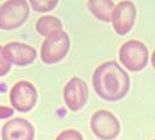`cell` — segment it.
I'll list each match as a JSON object with an SVG mask.
<instances>
[{
	"instance_id": "9a60e30c",
	"label": "cell",
	"mask_w": 155,
	"mask_h": 140,
	"mask_svg": "<svg viewBox=\"0 0 155 140\" xmlns=\"http://www.w3.org/2000/svg\"><path fill=\"white\" fill-rule=\"evenodd\" d=\"M56 140H84L83 139V135L78 132L77 130H72V128H69V130H65L61 132Z\"/></svg>"
},
{
	"instance_id": "5b68a950",
	"label": "cell",
	"mask_w": 155,
	"mask_h": 140,
	"mask_svg": "<svg viewBox=\"0 0 155 140\" xmlns=\"http://www.w3.org/2000/svg\"><path fill=\"white\" fill-rule=\"evenodd\" d=\"M90 127L93 134L101 140H112L120 132V123L112 112L99 110L94 112L90 120Z\"/></svg>"
},
{
	"instance_id": "6da1fadb",
	"label": "cell",
	"mask_w": 155,
	"mask_h": 140,
	"mask_svg": "<svg viewBox=\"0 0 155 140\" xmlns=\"http://www.w3.org/2000/svg\"><path fill=\"white\" fill-rule=\"evenodd\" d=\"M92 84L96 93L105 101H120L130 90V77L119 64L113 61L103 63L94 70Z\"/></svg>"
},
{
	"instance_id": "30bf717a",
	"label": "cell",
	"mask_w": 155,
	"mask_h": 140,
	"mask_svg": "<svg viewBox=\"0 0 155 140\" xmlns=\"http://www.w3.org/2000/svg\"><path fill=\"white\" fill-rule=\"evenodd\" d=\"M4 48L9 56L12 64L19 67L28 65L36 58V50L31 46L21 42H9L6 46H4Z\"/></svg>"
},
{
	"instance_id": "e0dca14e",
	"label": "cell",
	"mask_w": 155,
	"mask_h": 140,
	"mask_svg": "<svg viewBox=\"0 0 155 140\" xmlns=\"http://www.w3.org/2000/svg\"><path fill=\"white\" fill-rule=\"evenodd\" d=\"M152 65H153V68L155 70V50L153 52V54H152Z\"/></svg>"
},
{
	"instance_id": "4fadbf2b",
	"label": "cell",
	"mask_w": 155,
	"mask_h": 140,
	"mask_svg": "<svg viewBox=\"0 0 155 140\" xmlns=\"http://www.w3.org/2000/svg\"><path fill=\"white\" fill-rule=\"evenodd\" d=\"M31 6L33 9H35L36 12H48V11H51L54 9L58 1L56 0H51V1H45V0H31Z\"/></svg>"
},
{
	"instance_id": "5bb4252c",
	"label": "cell",
	"mask_w": 155,
	"mask_h": 140,
	"mask_svg": "<svg viewBox=\"0 0 155 140\" xmlns=\"http://www.w3.org/2000/svg\"><path fill=\"white\" fill-rule=\"evenodd\" d=\"M11 67H12V62L9 60V56L6 53L5 48L0 46V77L5 76L11 70Z\"/></svg>"
},
{
	"instance_id": "2e32d148",
	"label": "cell",
	"mask_w": 155,
	"mask_h": 140,
	"mask_svg": "<svg viewBox=\"0 0 155 140\" xmlns=\"http://www.w3.org/2000/svg\"><path fill=\"white\" fill-rule=\"evenodd\" d=\"M12 116H13V109L12 108L4 106V105L0 106V119H5V118Z\"/></svg>"
},
{
	"instance_id": "ba28073f",
	"label": "cell",
	"mask_w": 155,
	"mask_h": 140,
	"mask_svg": "<svg viewBox=\"0 0 155 140\" xmlns=\"http://www.w3.org/2000/svg\"><path fill=\"white\" fill-rule=\"evenodd\" d=\"M89 97V90L85 82L81 78L72 77L63 89V98L71 111H78L85 105Z\"/></svg>"
},
{
	"instance_id": "7c38bea8",
	"label": "cell",
	"mask_w": 155,
	"mask_h": 140,
	"mask_svg": "<svg viewBox=\"0 0 155 140\" xmlns=\"http://www.w3.org/2000/svg\"><path fill=\"white\" fill-rule=\"evenodd\" d=\"M35 28L39 34L43 36H49L56 32L62 31V23L61 21L53 15H43L41 16L35 23Z\"/></svg>"
},
{
	"instance_id": "8992f818",
	"label": "cell",
	"mask_w": 155,
	"mask_h": 140,
	"mask_svg": "<svg viewBox=\"0 0 155 140\" xmlns=\"http://www.w3.org/2000/svg\"><path fill=\"white\" fill-rule=\"evenodd\" d=\"M9 101L15 110L20 112H27L35 106L38 101V91L31 83L27 81H20L11 89Z\"/></svg>"
},
{
	"instance_id": "277c9868",
	"label": "cell",
	"mask_w": 155,
	"mask_h": 140,
	"mask_svg": "<svg viewBox=\"0 0 155 140\" xmlns=\"http://www.w3.org/2000/svg\"><path fill=\"white\" fill-rule=\"evenodd\" d=\"M70 39L64 31L56 32L49 35L41 47V58L47 64L60 62L68 54Z\"/></svg>"
},
{
	"instance_id": "3957f363",
	"label": "cell",
	"mask_w": 155,
	"mask_h": 140,
	"mask_svg": "<svg viewBox=\"0 0 155 140\" xmlns=\"http://www.w3.org/2000/svg\"><path fill=\"white\" fill-rule=\"evenodd\" d=\"M29 16V5L23 0H11L0 6V29L12 31L20 27Z\"/></svg>"
},
{
	"instance_id": "9c48e42d",
	"label": "cell",
	"mask_w": 155,
	"mask_h": 140,
	"mask_svg": "<svg viewBox=\"0 0 155 140\" xmlns=\"http://www.w3.org/2000/svg\"><path fill=\"white\" fill-rule=\"evenodd\" d=\"M33 125L23 118H13L2 126V140H34Z\"/></svg>"
},
{
	"instance_id": "8fae6325",
	"label": "cell",
	"mask_w": 155,
	"mask_h": 140,
	"mask_svg": "<svg viewBox=\"0 0 155 140\" xmlns=\"http://www.w3.org/2000/svg\"><path fill=\"white\" fill-rule=\"evenodd\" d=\"M87 7L97 19L110 22L114 11V2L109 0H91L87 1Z\"/></svg>"
},
{
	"instance_id": "7a4b0ae2",
	"label": "cell",
	"mask_w": 155,
	"mask_h": 140,
	"mask_svg": "<svg viewBox=\"0 0 155 140\" xmlns=\"http://www.w3.org/2000/svg\"><path fill=\"white\" fill-rule=\"evenodd\" d=\"M148 49L141 41L130 40L124 42L119 49L120 63L130 71H140L148 63Z\"/></svg>"
},
{
	"instance_id": "52a82bcc",
	"label": "cell",
	"mask_w": 155,
	"mask_h": 140,
	"mask_svg": "<svg viewBox=\"0 0 155 140\" xmlns=\"http://www.w3.org/2000/svg\"><path fill=\"white\" fill-rule=\"evenodd\" d=\"M137 8L132 1H121L114 7L111 22L118 35H126L135 22Z\"/></svg>"
},
{
	"instance_id": "ac0fdd59",
	"label": "cell",
	"mask_w": 155,
	"mask_h": 140,
	"mask_svg": "<svg viewBox=\"0 0 155 140\" xmlns=\"http://www.w3.org/2000/svg\"><path fill=\"white\" fill-rule=\"evenodd\" d=\"M154 140H155V139H154Z\"/></svg>"
}]
</instances>
